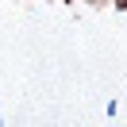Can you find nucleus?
<instances>
[{
  "label": "nucleus",
  "mask_w": 127,
  "mask_h": 127,
  "mask_svg": "<svg viewBox=\"0 0 127 127\" xmlns=\"http://www.w3.org/2000/svg\"><path fill=\"white\" fill-rule=\"evenodd\" d=\"M0 127H4V116H0Z\"/></svg>",
  "instance_id": "obj_1"
},
{
  "label": "nucleus",
  "mask_w": 127,
  "mask_h": 127,
  "mask_svg": "<svg viewBox=\"0 0 127 127\" xmlns=\"http://www.w3.org/2000/svg\"><path fill=\"white\" fill-rule=\"evenodd\" d=\"M119 4H123V8H127V0H119Z\"/></svg>",
  "instance_id": "obj_2"
}]
</instances>
